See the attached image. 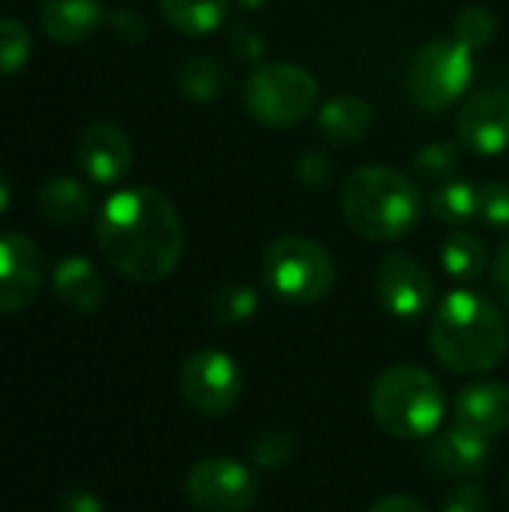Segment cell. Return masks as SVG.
<instances>
[{"label":"cell","mask_w":509,"mask_h":512,"mask_svg":"<svg viewBox=\"0 0 509 512\" xmlns=\"http://www.w3.org/2000/svg\"><path fill=\"white\" fill-rule=\"evenodd\" d=\"M432 216L444 225H468L480 216V189L468 180H450L432 192Z\"/></svg>","instance_id":"cell-23"},{"label":"cell","mask_w":509,"mask_h":512,"mask_svg":"<svg viewBox=\"0 0 509 512\" xmlns=\"http://www.w3.org/2000/svg\"><path fill=\"white\" fill-rule=\"evenodd\" d=\"M42 288V252L21 231L0 234V315L24 312Z\"/></svg>","instance_id":"cell-11"},{"label":"cell","mask_w":509,"mask_h":512,"mask_svg":"<svg viewBox=\"0 0 509 512\" xmlns=\"http://www.w3.org/2000/svg\"><path fill=\"white\" fill-rule=\"evenodd\" d=\"M504 492H507V501H509V471H507V477H504Z\"/></svg>","instance_id":"cell-38"},{"label":"cell","mask_w":509,"mask_h":512,"mask_svg":"<svg viewBox=\"0 0 509 512\" xmlns=\"http://www.w3.org/2000/svg\"><path fill=\"white\" fill-rule=\"evenodd\" d=\"M453 420L459 429L495 441L509 432V387L501 381H477L465 387L453 402Z\"/></svg>","instance_id":"cell-14"},{"label":"cell","mask_w":509,"mask_h":512,"mask_svg":"<svg viewBox=\"0 0 509 512\" xmlns=\"http://www.w3.org/2000/svg\"><path fill=\"white\" fill-rule=\"evenodd\" d=\"M456 162H459V150H456V144L435 141V144H426V147L417 153L414 168H417V174H420V177H426V180H444V177H450V174H453Z\"/></svg>","instance_id":"cell-28"},{"label":"cell","mask_w":509,"mask_h":512,"mask_svg":"<svg viewBox=\"0 0 509 512\" xmlns=\"http://www.w3.org/2000/svg\"><path fill=\"white\" fill-rule=\"evenodd\" d=\"M30 30L18 18H0V78L15 75L27 66L30 60Z\"/></svg>","instance_id":"cell-25"},{"label":"cell","mask_w":509,"mask_h":512,"mask_svg":"<svg viewBox=\"0 0 509 512\" xmlns=\"http://www.w3.org/2000/svg\"><path fill=\"white\" fill-rule=\"evenodd\" d=\"M441 512H489V495L477 483H459L444 495Z\"/></svg>","instance_id":"cell-30"},{"label":"cell","mask_w":509,"mask_h":512,"mask_svg":"<svg viewBox=\"0 0 509 512\" xmlns=\"http://www.w3.org/2000/svg\"><path fill=\"white\" fill-rule=\"evenodd\" d=\"M474 51L456 39H438L423 45L408 72L411 99L426 111L450 108L474 78Z\"/></svg>","instance_id":"cell-7"},{"label":"cell","mask_w":509,"mask_h":512,"mask_svg":"<svg viewBox=\"0 0 509 512\" xmlns=\"http://www.w3.org/2000/svg\"><path fill=\"white\" fill-rule=\"evenodd\" d=\"M243 105L261 126L288 129L312 117L318 81L294 63H264L243 84Z\"/></svg>","instance_id":"cell-6"},{"label":"cell","mask_w":509,"mask_h":512,"mask_svg":"<svg viewBox=\"0 0 509 512\" xmlns=\"http://www.w3.org/2000/svg\"><path fill=\"white\" fill-rule=\"evenodd\" d=\"M162 18L186 36H207L228 18V0H159Z\"/></svg>","instance_id":"cell-20"},{"label":"cell","mask_w":509,"mask_h":512,"mask_svg":"<svg viewBox=\"0 0 509 512\" xmlns=\"http://www.w3.org/2000/svg\"><path fill=\"white\" fill-rule=\"evenodd\" d=\"M492 285H495L498 300L509 309V240L501 243V249L495 252V261H492Z\"/></svg>","instance_id":"cell-32"},{"label":"cell","mask_w":509,"mask_h":512,"mask_svg":"<svg viewBox=\"0 0 509 512\" xmlns=\"http://www.w3.org/2000/svg\"><path fill=\"white\" fill-rule=\"evenodd\" d=\"M369 411L381 432L399 441H426L438 432L447 399L444 387L423 366L399 363L384 369L369 390Z\"/></svg>","instance_id":"cell-4"},{"label":"cell","mask_w":509,"mask_h":512,"mask_svg":"<svg viewBox=\"0 0 509 512\" xmlns=\"http://www.w3.org/2000/svg\"><path fill=\"white\" fill-rule=\"evenodd\" d=\"M261 276L276 300L312 306L330 297L336 285V261L318 240L288 234L267 246Z\"/></svg>","instance_id":"cell-5"},{"label":"cell","mask_w":509,"mask_h":512,"mask_svg":"<svg viewBox=\"0 0 509 512\" xmlns=\"http://www.w3.org/2000/svg\"><path fill=\"white\" fill-rule=\"evenodd\" d=\"M480 219L492 228H509L507 183H483L480 186Z\"/></svg>","instance_id":"cell-29"},{"label":"cell","mask_w":509,"mask_h":512,"mask_svg":"<svg viewBox=\"0 0 509 512\" xmlns=\"http://www.w3.org/2000/svg\"><path fill=\"white\" fill-rule=\"evenodd\" d=\"M96 243L105 261L132 282H159L183 258V222L177 207L153 186L114 192L96 216Z\"/></svg>","instance_id":"cell-1"},{"label":"cell","mask_w":509,"mask_h":512,"mask_svg":"<svg viewBox=\"0 0 509 512\" xmlns=\"http://www.w3.org/2000/svg\"><path fill=\"white\" fill-rule=\"evenodd\" d=\"M441 264L447 270L450 279H459V282H477L489 267V246L477 237V234H468V231H456L444 240L441 246Z\"/></svg>","instance_id":"cell-22"},{"label":"cell","mask_w":509,"mask_h":512,"mask_svg":"<svg viewBox=\"0 0 509 512\" xmlns=\"http://www.w3.org/2000/svg\"><path fill=\"white\" fill-rule=\"evenodd\" d=\"M495 30H498V18L486 6H468V9H462L456 15L453 39L462 42L465 48L477 51V48H486L495 39Z\"/></svg>","instance_id":"cell-26"},{"label":"cell","mask_w":509,"mask_h":512,"mask_svg":"<svg viewBox=\"0 0 509 512\" xmlns=\"http://www.w3.org/2000/svg\"><path fill=\"white\" fill-rule=\"evenodd\" d=\"M231 45H234V51L237 54H243V57H249V60H255V57H261V51H264V42H261V36L252 30V27H237L234 33H231Z\"/></svg>","instance_id":"cell-33"},{"label":"cell","mask_w":509,"mask_h":512,"mask_svg":"<svg viewBox=\"0 0 509 512\" xmlns=\"http://www.w3.org/2000/svg\"><path fill=\"white\" fill-rule=\"evenodd\" d=\"M489 456H492L489 441L474 432H465L459 426L441 432L426 447L429 465L447 477H477L480 471H486Z\"/></svg>","instance_id":"cell-15"},{"label":"cell","mask_w":509,"mask_h":512,"mask_svg":"<svg viewBox=\"0 0 509 512\" xmlns=\"http://www.w3.org/2000/svg\"><path fill=\"white\" fill-rule=\"evenodd\" d=\"M366 512H429V507L420 504L411 495H384V498H378Z\"/></svg>","instance_id":"cell-34"},{"label":"cell","mask_w":509,"mask_h":512,"mask_svg":"<svg viewBox=\"0 0 509 512\" xmlns=\"http://www.w3.org/2000/svg\"><path fill=\"white\" fill-rule=\"evenodd\" d=\"M429 345L447 372L486 375L507 357V318L483 294L450 291L432 312Z\"/></svg>","instance_id":"cell-2"},{"label":"cell","mask_w":509,"mask_h":512,"mask_svg":"<svg viewBox=\"0 0 509 512\" xmlns=\"http://www.w3.org/2000/svg\"><path fill=\"white\" fill-rule=\"evenodd\" d=\"M105 21L99 0H42L39 24L57 45H81Z\"/></svg>","instance_id":"cell-16"},{"label":"cell","mask_w":509,"mask_h":512,"mask_svg":"<svg viewBox=\"0 0 509 512\" xmlns=\"http://www.w3.org/2000/svg\"><path fill=\"white\" fill-rule=\"evenodd\" d=\"M75 156H78L81 171L93 183L111 186V183L123 180L132 168V141L117 123L96 120L81 132Z\"/></svg>","instance_id":"cell-13"},{"label":"cell","mask_w":509,"mask_h":512,"mask_svg":"<svg viewBox=\"0 0 509 512\" xmlns=\"http://www.w3.org/2000/svg\"><path fill=\"white\" fill-rule=\"evenodd\" d=\"M375 291L381 306L399 321H417L435 303V282L429 270L408 252L384 255L378 267Z\"/></svg>","instance_id":"cell-10"},{"label":"cell","mask_w":509,"mask_h":512,"mask_svg":"<svg viewBox=\"0 0 509 512\" xmlns=\"http://www.w3.org/2000/svg\"><path fill=\"white\" fill-rule=\"evenodd\" d=\"M108 24H111V30H114L123 42H141L144 33H147L144 18H141L138 12H132V9H117V12L108 18Z\"/></svg>","instance_id":"cell-31"},{"label":"cell","mask_w":509,"mask_h":512,"mask_svg":"<svg viewBox=\"0 0 509 512\" xmlns=\"http://www.w3.org/2000/svg\"><path fill=\"white\" fill-rule=\"evenodd\" d=\"M228 69L216 57L195 54L177 66V87L192 102H213L228 90Z\"/></svg>","instance_id":"cell-21"},{"label":"cell","mask_w":509,"mask_h":512,"mask_svg":"<svg viewBox=\"0 0 509 512\" xmlns=\"http://www.w3.org/2000/svg\"><path fill=\"white\" fill-rule=\"evenodd\" d=\"M369 126H372V108L366 99H360L354 93L333 96L318 111L321 135L339 147H348V144H357L360 138H366Z\"/></svg>","instance_id":"cell-18"},{"label":"cell","mask_w":509,"mask_h":512,"mask_svg":"<svg viewBox=\"0 0 509 512\" xmlns=\"http://www.w3.org/2000/svg\"><path fill=\"white\" fill-rule=\"evenodd\" d=\"M180 396L201 417L228 414L243 396V372L234 357L219 348H201L180 369Z\"/></svg>","instance_id":"cell-8"},{"label":"cell","mask_w":509,"mask_h":512,"mask_svg":"<svg viewBox=\"0 0 509 512\" xmlns=\"http://www.w3.org/2000/svg\"><path fill=\"white\" fill-rule=\"evenodd\" d=\"M294 459V438L285 429H267L252 444V462L255 468L276 474Z\"/></svg>","instance_id":"cell-27"},{"label":"cell","mask_w":509,"mask_h":512,"mask_svg":"<svg viewBox=\"0 0 509 512\" xmlns=\"http://www.w3.org/2000/svg\"><path fill=\"white\" fill-rule=\"evenodd\" d=\"M459 141L480 156H498L509 147V96L504 90H480L459 114Z\"/></svg>","instance_id":"cell-12"},{"label":"cell","mask_w":509,"mask_h":512,"mask_svg":"<svg viewBox=\"0 0 509 512\" xmlns=\"http://www.w3.org/2000/svg\"><path fill=\"white\" fill-rule=\"evenodd\" d=\"M60 512H105V507H102V501L93 492L75 489V492H66L63 495Z\"/></svg>","instance_id":"cell-35"},{"label":"cell","mask_w":509,"mask_h":512,"mask_svg":"<svg viewBox=\"0 0 509 512\" xmlns=\"http://www.w3.org/2000/svg\"><path fill=\"white\" fill-rule=\"evenodd\" d=\"M186 498L198 512H249L258 501V480L243 462L210 456L189 468Z\"/></svg>","instance_id":"cell-9"},{"label":"cell","mask_w":509,"mask_h":512,"mask_svg":"<svg viewBox=\"0 0 509 512\" xmlns=\"http://www.w3.org/2000/svg\"><path fill=\"white\" fill-rule=\"evenodd\" d=\"M342 213L354 234L387 243L417 228L423 198L411 177L387 165H363L342 186Z\"/></svg>","instance_id":"cell-3"},{"label":"cell","mask_w":509,"mask_h":512,"mask_svg":"<svg viewBox=\"0 0 509 512\" xmlns=\"http://www.w3.org/2000/svg\"><path fill=\"white\" fill-rule=\"evenodd\" d=\"M36 201H39L42 216L60 228L81 225L93 213V195L75 177H51L48 183H42Z\"/></svg>","instance_id":"cell-19"},{"label":"cell","mask_w":509,"mask_h":512,"mask_svg":"<svg viewBox=\"0 0 509 512\" xmlns=\"http://www.w3.org/2000/svg\"><path fill=\"white\" fill-rule=\"evenodd\" d=\"M243 9H261V6H267L270 0H237Z\"/></svg>","instance_id":"cell-37"},{"label":"cell","mask_w":509,"mask_h":512,"mask_svg":"<svg viewBox=\"0 0 509 512\" xmlns=\"http://www.w3.org/2000/svg\"><path fill=\"white\" fill-rule=\"evenodd\" d=\"M9 204H12V186H9L6 174L0 171V216L9 210Z\"/></svg>","instance_id":"cell-36"},{"label":"cell","mask_w":509,"mask_h":512,"mask_svg":"<svg viewBox=\"0 0 509 512\" xmlns=\"http://www.w3.org/2000/svg\"><path fill=\"white\" fill-rule=\"evenodd\" d=\"M51 285H54V294L78 315H90L102 306L105 300V282H102V273L96 270V264L90 258H81V255H72V258H63L57 267H54V276H51Z\"/></svg>","instance_id":"cell-17"},{"label":"cell","mask_w":509,"mask_h":512,"mask_svg":"<svg viewBox=\"0 0 509 512\" xmlns=\"http://www.w3.org/2000/svg\"><path fill=\"white\" fill-rule=\"evenodd\" d=\"M255 312H258V294L252 285L228 282V285L216 288L210 297V315H213V321H219L225 327L246 324L255 318Z\"/></svg>","instance_id":"cell-24"}]
</instances>
